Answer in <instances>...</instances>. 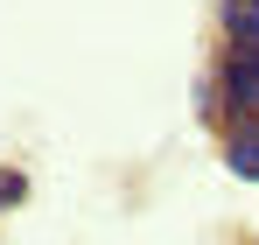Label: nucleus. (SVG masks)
<instances>
[{"instance_id":"obj_3","label":"nucleus","mask_w":259,"mask_h":245,"mask_svg":"<svg viewBox=\"0 0 259 245\" xmlns=\"http://www.w3.org/2000/svg\"><path fill=\"white\" fill-rule=\"evenodd\" d=\"M217 14H224V42L259 49V0H217Z\"/></svg>"},{"instance_id":"obj_1","label":"nucleus","mask_w":259,"mask_h":245,"mask_svg":"<svg viewBox=\"0 0 259 245\" xmlns=\"http://www.w3.org/2000/svg\"><path fill=\"white\" fill-rule=\"evenodd\" d=\"M217 91H224V119H259V49L224 42V56H217Z\"/></svg>"},{"instance_id":"obj_2","label":"nucleus","mask_w":259,"mask_h":245,"mask_svg":"<svg viewBox=\"0 0 259 245\" xmlns=\"http://www.w3.org/2000/svg\"><path fill=\"white\" fill-rule=\"evenodd\" d=\"M224 168L238 182H259V119H224Z\"/></svg>"},{"instance_id":"obj_4","label":"nucleus","mask_w":259,"mask_h":245,"mask_svg":"<svg viewBox=\"0 0 259 245\" xmlns=\"http://www.w3.org/2000/svg\"><path fill=\"white\" fill-rule=\"evenodd\" d=\"M28 203V175L21 168H0V210H21Z\"/></svg>"}]
</instances>
